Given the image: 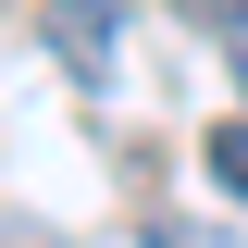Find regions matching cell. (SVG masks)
Returning <instances> with one entry per match:
<instances>
[{"label":"cell","instance_id":"obj_3","mask_svg":"<svg viewBox=\"0 0 248 248\" xmlns=\"http://www.w3.org/2000/svg\"><path fill=\"white\" fill-rule=\"evenodd\" d=\"M174 13H199V25H223V37L248 25V0H174Z\"/></svg>","mask_w":248,"mask_h":248},{"label":"cell","instance_id":"obj_4","mask_svg":"<svg viewBox=\"0 0 248 248\" xmlns=\"http://www.w3.org/2000/svg\"><path fill=\"white\" fill-rule=\"evenodd\" d=\"M149 248H211V236H199V223H161V236H149Z\"/></svg>","mask_w":248,"mask_h":248},{"label":"cell","instance_id":"obj_5","mask_svg":"<svg viewBox=\"0 0 248 248\" xmlns=\"http://www.w3.org/2000/svg\"><path fill=\"white\" fill-rule=\"evenodd\" d=\"M223 62H236V87H248V25H236V37H223Z\"/></svg>","mask_w":248,"mask_h":248},{"label":"cell","instance_id":"obj_1","mask_svg":"<svg viewBox=\"0 0 248 248\" xmlns=\"http://www.w3.org/2000/svg\"><path fill=\"white\" fill-rule=\"evenodd\" d=\"M37 37H50V62L62 75H75V87H112V0H50V13H37Z\"/></svg>","mask_w":248,"mask_h":248},{"label":"cell","instance_id":"obj_2","mask_svg":"<svg viewBox=\"0 0 248 248\" xmlns=\"http://www.w3.org/2000/svg\"><path fill=\"white\" fill-rule=\"evenodd\" d=\"M199 174H211L223 199H248V112H223L211 137H199Z\"/></svg>","mask_w":248,"mask_h":248}]
</instances>
